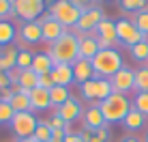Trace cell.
<instances>
[{
	"label": "cell",
	"mask_w": 148,
	"mask_h": 142,
	"mask_svg": "<svg viewBox=\"0 0 148 142\" xmlns=\"http://www.w3.org/2000/svg\"><path fill=\"white\" fill-rule=\"evenodd\" d=\"M49 58L54 65H73L79 58V39L75 32H67L49 45Z\"/></svg>",
	"instance_id": "1"
},
{
	"label": "cell",
	"mask_w": 148,
	"mask_h": 142,
	"mask_svg": "<svg viewBox=\"0 0 148 142\" xmlns=\"http://www.w3.org/2000/svg\"><path fill=\"white\" fill-rule=\"evenodd\" d=\"M92 63V69H95V78H105L110 80L114 73L125 67L122 63V56L116 48H110V50H99V54L90 60Z\"/></svg>",
	"instance_id": "2"
},
{
	"label": "cell",
	"mask_w": 148,
	"mask_h": 142,
	"mask_svg": "<svg viewBox=\"0 0 148 142\" xmlns=\"http://www.w3.org/2000/svg\"><path fill=\"white\" fill-rule=\"evenodd\" d=\"M101 108V114H103L105 123H122L125 121V116L129 114V110L133 108V103L129 101L127 95H120V93H112L105 101H101L99 103Z\"/></svg>",
	"instance_id": "3"
},
{
	"label": "cell",
	"mask_w": 148,
	"mask_h": 142,
	"mask_svg": "<svg viewBox=\"0 0 148 142\" xmlns=\"http://www.w3.org/2000/svg\"><path fill=\"white\" fill-rule=\"evenodd\" d=\"M49 15L56 19V22H60L64 26V30H71L77 26L79 17H82V9H77L71 0H54L52 4H49Z\"/></svg>",
	"instance_id": "4"
},
{
	"label": "cell",
	"mask_w": 148,
	"mask_h": 142,
	"mask_svg": "<svg viewBox=\"0 0 148 142\" xmlns=\"http://www.w3.org/2000/svg\"><path fill=\"white\" fill-rule=\"evenodd\" d=\"M11 131H13V136L17 140H22V138H32V134L37 131L39 127V119H37V114L34 112H17L11 119Z\"/></svg>",
	"instance_id": "5"
},
{
	"label": "cell",
	"mask_w": 148,
	"mask_h": 142,
	"mask_svg": "<svg viewBox=\"0 0 148 142\" xmlns=\"http://www.w3.org/2000/svg\"><path fill=\"white\" fill-rule=\"evenodd\" d=\"M103 19H105V13H103L101 7H95L92 4L90 9H84L77 26H75V34H92L95 28L99 26Z\"/></svg>",
	"instance_id": "6"
},
{
	"label": "cell",
	"mask_w": 148,
	"mask_h": 142,
	"mask_svg": "<svg viewBox=\"0 0 148 142\" xmlns=\"http://www.w3.org/2000/svg\"><path fill=\"white\" fill-rule=\"evenodd\" d=\"M116 37H118V43L127 45V48H133V45H137L140 41L148 39L135 28V24L131 22V19H118V22H116Z\"/></svg>",
	"instance_id": "7"
},
{
	"label": "cell",
	"mask_w": 148,
	"mask_h": 142,
	"mask_svg": "<svg viewBox=\"0 0 148 142\" xmlns=\"http://www.w3.org/2000/svg\"><path fill=\"white\" fill-rule=\"evenodd\" d=\"M13 11L24 22H37L45 13V2H34V0H15Z\"/></svg>",
	"instance_id": "8"
},
{
	"label": "cell",
	"mask_w": 148,
	"mask_h": 142,
	"mask_svg": "<svg viewBox=\"0 0 148 142\" xmlns=\"http://www.w3.org/2000/svg\"><path fill=\"white\" fill-rule=\"evenodd\" d=\"M37 22L41 24V34H43V41H45V43H49V45H52L56 39H60L64 32H67L62 24L56 22L52 15H49V11H47V13H43V15H41V17L37 19Z\"/></svg>",
	"instance_id": "9"
},
{
	"label": "cell",
	"mask_w": 148,
	"mask_h": 142,
	"mask_svg": "<svg viewBox=\"0 0 148 142\" xmlns=\"http://www.w3.org/2000/svg\"><path fill=\"white\" fill-rule=\"evenodd\" d=\"M110 84L114 88V93H120V95L131 93V90H135V71L131 67H122L118 73H114L110 78Z\"/></svg>",
	"instance_id": "10"
},
{
	"label": "cell",
	"mask_w": 148,
	"mask_h": 142,
	"mask_svg": "<svg viewBox=\"0 0 148 142\" xmlns=\"http://www.w3.org/2000/svg\"><path fill=\"white\" fill-rule=\"evenodd\" d=\"M17 39H19V41H24L28 48L41 43V41H43V34H41V24H39V22H22L19 32H17Z\"/></svg>",
	"instance_id": "11"
},
{
	"label": "cell",
	"mask_w": 148,
	"mask_h": 142,
	"mask_svg": "<svg viewBox=\"0 0 148 142\" xmlns=\"http://www.w3.org/2000/svg\"><path fill=\"white\" fill-rule=\"evenodd\" d=\"M56 114H58L67 125L84 116V112H82V103H79V99H75V97H71L69 101H64L62 105H58V108H56Z\"/></svg>",
	"instance_id": "12"
},
{
	"label": "cell",
	"mask_w": 148,
	"mask_h": 142,
	"mask_svg": "<svg viewBox=\"0 0 148 142\" xmlns=\"http://www.w3.org/2000/svg\"><path fill=\"white\" fill-rule=\"evenodd\" d=\"M71 67H73V78L79 86L84 82H88V80H95V69H92V63H90V60L77 58Z\"/></svg>",
	"instance_id": "13"
},
{
	"label": "cell",
	"mask_w": 148,
	"mask_h": 142,
	"mask_svg": "<svg viewBox=\"0 0 148 142\" xmlns=\"http://www.w3.org/2000/svg\"><path fill=\"white\" fill-rule=\"evenodd\" d=\"M79 39V58L92 60L99 54V41H97L95 32L92 34H77Z\"/></svg>",
	"instance_id": "14"
},
{
	"label": "cell",
	"mask_w": 148,
	"mask_h": 142,
	"mask_svg": "<svg viewBox=\"0 0 148 142\" xmlns=\"http://www.w3.org/2000/svg\"><path fill=\"white\" fill-rule=\"evenodd\" d=\"M47 108H52L49 90H45V88H32L30 90V112H43Z\"/></svg>",
	"instance_id": "15"
},
{
	"label": "cell",
	"mask_w": 148,
	"mask_h": 142,
	"mask_svg": "<svg viewBox=\"0 0 148 142\" xmlns=\"http://www.w3.org/2000/svg\"><path fill=\"white\" fill-rule=\"evenodd\" d=\"M95 37L97 39H103V41H108L112 45H116V43H118V37H116V22L105 17L103 22L95 28Z\"/></svg>",
	"instance_id": "16"
},
{
	"label": "cell",
	"mask_w": 148,
	"mask_h": 142,
	"mask_svg": "<svg viewBox=\"0 0 148 142\" xmlns=\"http://www.w3.org/2000/svg\"><path fill=\"white\" fill-rule=\"evenodd\" d=\"M52 78H54V84L56 86H67V88H69V86L75 82L73 67H71V65H54Z\"/></svg>",
	"instance_id": "17"
},
{
	"label": "cell",
	"mask_w": 148,
	"mask_h": 142,
	"mask_svg": "<svg viewBox=\"0 0 148 142\" xmlns=\"http://www.w3.org/2000/svg\"><path fill=\"white\" fill-rule=\"evenodd\" d=\"M103 125H108V123H105L103 114H101V108H99V103L90 105V108L84 112V127H90V129H99V127H103Z\"/></svg>",
	"instance_id": "18"
},
{
	"label": "cell",
	"mask_w": 148,
	"mask_h": 142,
	"mask_svg": "<svg viewBox=\"0 0 148 142\" xmlns=\"http://www.w3.org/2000/svg\"><path fill=\"white\" fill-rule=\"evenodd\" d=\"M30 69H32L37 75L52 73L54 63H52V58H49L47 52H37V54H34V58H32V67H30Z\"/></svg>",
	"instance_id": "19"
},
{
	"label": "cell",
	"mask_w": 148,
	"mask_h": 142,
	"mask_svg": "<svg viewBox=\"0 0 148 142\" xmlns=\"http://www.w3.org/2000/svg\"><path fill=\"white\" fill-rule=\"evenodd\" d=\"M17 54H19L17 45L2 48V52H0V71H9V69L17 67Z\"/></svg>",
	"instance_id": "20"
},
{
	"label": "cell",
	"mask_w": 148,
	"mask_h": 142,
	"mask_svg": "<svg viewBox=\"0 0 148 142\" xmlns=\"http://www.w3.org/2000/svg\"><path fill=\"white\" fill-rule=\"evenodd\" d=\"M19 86H22V93H28L32 88H39V75L34 73L32 69H22V75H19Z\"/></svg>",
	"instance_id": "21"
},
{
	"label": "cell",
	"mask_w": 148,
	"mask_h": 142,
	"mask_svg": "<svg viewBox=\"0 0 148 142\" xmlns=\"http://www.w3.org/2000/svg\"><path fill=\"white\" fill-rule=\"evenodd\" d=\"M13 39H17L15 26L9 19H0V48H9L13 43Z\"/></svg>",
	"instance_id": "22"
},
{
	"label": "cell",
	"mask_w": 148,
	"mask_h": 142,
	"mask_svg": "<svg viewBox=\"0 0 148 142\" xmlns=\"http://www.w3.org/2000/svg\"><path fill=\"white\" fill-rule=\"evenodd\" d=\"M122 125H125L129 131H137V129H142L146 125V116L142 114V112H137L135 108H131L129 114H127L125 121H122Z\"/></svg>",
	"instance_id": "23"
},
{
	"label": "cell",
	"mask_w": 148,
	"mask_h": 142,
	"mask_svg": "<svg viewBox=\"0 0 148 142\" xmlns=\"http://www.w3.org/2000/svg\"><path fill=\"white\" fill-rule=\"evenodd\" d=\"M9 105L13 108V112H30V95L28 93H17L13 95L11 101H9Z\"/></svg>",
	"instance_id": "24"
},
{
	"label": "cell",
	"mask_w": 148,
	"mask_h": 142,
	"mask_svg": "<svg viewBox=\"0 0 148 142\" xmlns=\"http://www.w3.org/2000/svg\"><path fill=\"white\" fill-rule=\"evenodd\" d=\"M49 99H52V105H62L64 101L71 99V93L67 86H54V88H49Z\"/></svg>",
	"instance_id": "25"
},
{
	"label": "cell",
	"mask_w": 148,
	"mask_h": 142,
	"mask_svg": "<svg viewBox=\"0 0 148 142\" xmlns=\"http://www.w3.org/2000/svg\"><path fill=\"white\" fill-rule=\"evenodd\" d=\"M112 93H114V88H112L110 80H105V78H97V103L105 101Z\"/></svg>",
	"instance_id": "26"
},
{
	"label": "cell",
	"mask_w": 148,
	"mask_h": 142,
	"mask_svg": "<svg viewBox=\"0 0 148 142\" xmlns=\"http://www.w3.org/2000/svg\"><path fill=\"white\" fill-rule=\"evenodd\" d=\"M129 52H131V58H133V60L148 63V39L140 41L137 45H133V48H129Z\"/></svg>",
	"instance_id": "27"
},
{
	"label": "cell",
	"mask_w": 148,
	"mask_h": 142,
	"mask_svg": "<svg viewBox=\"0 0 148 142\" xmlns=\"http://www.w3.org/2000/svg\"><path fill=\"white\" fill-rule=\"evenodd\" d=\"M135 90L137 93H148V65L135 69Z\"/></svg>",
	"instance_id": "28"
},
{
	"label": "cell",
	"mask_w": 148,
	"mask_h": 142,
	"mask_svg": "<svg viewBox=\"0 0 148 142\" xmlns=\"http://www.w3.org/2000/svg\"><path fill=\"white\" fill-rule=\"evenodd\" d=\"M120 9L122 11H127V13H140V11H144L146 9V4H148V0H120Z\"/></svg>",
	"instance_id": "29"
},
{
	"label": "cell",
	"mask_w": 148,
	"mask_h": 142,
	"mask_svg": "<svg viewBox=\"0 0 148 142\" xmlns=\"http://www.w3.org/2000/svg\"><path fill=\"white\" fill-rule=\"evenodd\" d=\"M131 22L135 24V28L140 30L144 37H148V7L144 9V11H140V13H135L133 17H131Z\"/></svg>",
	"instance_id": "30"
},
{
	"label": "cell",
	"mask_w": 148,
	"mask_h": 142,
	"mask_svg": "<svg viewBox=\"0 0 148 142\" xmlns=\"http://www.w3.org/2000/svg\"><path fill=\"white\" fill-rule=\"evenodd\" d=\"M32 138L37 142H49V140H52V127H49L47 121H39V127L32 134Z\"/></svg>",
	"instance_id": "31"
},
{
	"label": "cell",
	"mask_w": 148,
	"mask_h": 142,
	"mask_svg": "<svg viewBox=\"0 0 148 142\" xmlns=\"http://www.w3.org/2000/svg\"><path fill=\"white\" fill-rule=\"evenodd\" d=\"M79 95H82L86 101H97V78L82 84V86H79Z\"/></svg>",
	"instance_id": "32"
},
{
	"label": "cell",
	"mask_w": 148,
	"mask_h": 142,
	"mask_svg": "<svg viewBox=\"0 0 148 142\" xmlns=\"http://www.w3.org/2000/svg\"><path fill=\"white\" fill-rule=\"evenodd\" d=\"M32 58H34V54L30 52V50H19V54H17V67L19 69H30V67H32Z\"/></svg>",
	"instance_id": "33"
},
{
	"label": "cell",
	"mask_w": 148,
	"mask_h": 142,
	"mask_svg": "<svg viewBox=\"0 0 148 142\" xmlns=\"http://www.w3.org/2000/svg\"><path fill=\"white\" fill-rule=\"evenodd\" d=\"M133 108L137 112H142L144 116H148V93H137L133 99Z\"/></svg>",
	"instance_id": "34"
},
{
	"label": "cell",
	"mask_w": 148,
	"mask_h": 142,
	"mask_svg": "<svg viewBox=\"0 0 148 142\" xmlns=\"http://www.w3.org/2000/svg\"><path fill=\"white\" fill-rule=\"evenodd\" d=\"M13 116H15L13 108L7 103V101H0V123H11Z\"/></svg>",
	"instance_id": "35"
},
{
	"label": "cell",
	"mask_w": 148,
	"mask_h": 142,
	"mask_svg": "<svg viewBox=\"0 0 148 142\" xmlns=\"http://www.w3.org/2000/svg\"><path fill=\"white\" fill-rule=\"evenodd\" d=\"M108 140H110V129H108V125H103V127L95 129V136L90 142H108Z\"/></svg>",
	"instance_id": "36"
},
{
	"label": "cell",
	"mask_w": 148,
	"mask_h": 142,
	"mask_svg": "<svg viewBox=\"0 0 148 142\" xmlns=\"http://www.w3.org/2000/svg\"><path fill=\"white\" fill-rule=\"evenodd\" d=\"M9 15H15L13 2H11V0H0V19H2V17H9Z\"/></svg>",
	"instance_id": "37"
},
{
	"label": "cell",
	"mask_w": 148,
	"mask_h": 142,
	"mask_svg": "<svg viewBox=\"0 0 148 142\" xmlns=\"http://www.w3.org/2000/svg\"><path fill=\"white\" fill-rule=\"evenodd\" d=\"M54 78H52V73H43V75H39V88H45V90H49V88H54Z\"/></svg>",
	"instance_id": "38"
},
{
	"label": "cell",
	"mask_w": 148,
	"mask_h": 142,
	"mask_svg": "<svg viewBox=\"0 0 148 142\" xmlns=\"http://www.w3.org/2000/svg\"><path fill=\"white\" fill-rule=\"evenodd\" d=\"M47 123H49V127H52V129H67V123H64V121L60 119L58 114H54L52 119L47 121Z\"/></svg>",
	"instance_id": "39"
},
{
	"label": "cell",
	"mask_w": 148,
	"mask_h": 142,
	"mask_svg": "<svg viewBox=\"0 0 148 142\" xmlns=\"http://www.w3.org/2000/svg\"><path fill=\"white\" fill-rule=\"evenodd\" d=\"M19 75H22V69H19V67H13V69L7 71V78H9V82H11V84H17L19 82Z\"/></svg>",
	"instance_id": "40"
},
{
	"label": "cell",
	"mask_w": 148,
	"mask_h": 142,
	"mask_svg": "<svg viewBox=\"0 0 148 142\" xmlns=\"http://www.w3.org/2000/svg\"><path fill=\"white\" fill-rule=\"evenodd\" d=\"M92 136H95V129H90V127H84L79 131V138L84 142H90V140H92Z\"/></svg>",
	"instance_id": "41"
},
{
	"label": "cell",
	"mask_w": 148,
	"mask_h": 142,
	"mask_svg": "<svg viewBox=\"0 0 148 142\" xmlns=\"http://www.w3.org/2000/svg\"><path fill=\"white\" fill-rule=\"evenodd\" d=\"M71 2H73L77 9H82V11H84V9H90V7H92V0H71Z\"/></svg>",
	"instance_id": "42"
},
{
	"label": "cell",
	"mask_w": 148,
	"mask_h": 142,
	"mask_svg": "<svg viewBox=\"0 0 148 142\" xmlns=\"http://www.w3.org/2000/svg\"><path fill=\"white\" fill-rule=\"evenodd\" d=\"M11 97H13V90H11V86H9V88H2L0 90V101H11Z\"/></svg>",
	"instance_id": "43"
},
{
	"label": "cell",
	"mask_w": 148,
	"mask_h": 142,
	"mask_svg": "<svg viewBox=\"0 0 148 142\" xmlns=\"http://www.w3.org/2000/svg\"><path fill=\"white\" fill-rule=\"evenodd\" d=\"M9 86H11V82H9V78H7V71H0V90L9 88Z\"/></svg>",
	"instance_id": "44"
},
{
	"label": "cell",
	"mask_w": 148,
	"mask_h": 142,
	"mask_svg": "<svg viewBox=\"0 0 148 142\" xmlns=\"http://www.w3.org/2000/svg\"><path fill=\"white\" fill-rule=\"evenodd\" d=\"M64 142H84V140L79 138V134H73V131H71V134L64 136Z\"/></svg>",
	"instance_id": "45"
},
{
	"label": "cell",
	"mask_w": 148,
	"mask_h": 142,
	"mask_svg": "<svg viewBox=\"0 0 148 142\" xmlns=\"http://www.w3.org/2000/svg\"><path fill=\"white\" fill-rule=\"evenodd\" d=\"M120 142H142L140 138H135V136H125V138H122Z\"/></svg>",
	"instance_id": "46"
},
{
	"label": "cell",
	"mask_w": 148,
	"mask_h": 142,
	"mask_svg": "<svg viewBox=\"0 0 148 142\" xmlns=\"http://www.w3.org/2000/svg\"><path fill=\"white\" fill-rule=\"evenodd\" d=\"M15 142H37L34 138H22V140H15Z\"/></svg>",
	"instance_id": "47"
},
{
	"label": "cell",
	"mask_w": 148,
	"mask_h": 142,
	"mask_svg": "<svg viewBox=\"0 0 148 142\" xmlns=\"http://www.w3.org/2000/svg\"><path fill=\"white\" fill-rule=\"evenodd\" d=\"M144 142H148V131H146V136H144Z\"/></svg>",
	"instance_id": "48"
},
{
	"label": "cell",
	"mask_w": 148,
	"mask_h": 142,
	"mask_svg": "<svg viewBox=\"0 0 148 142\" xmlns=\"http://www.w3.org/2000/svg\"><path fill=\"white\" fill-rule=\"evenodd\" d=\"M34 2H43V0H34Z\"/></svg>",
	"instance_id": "49"
},
{
	"label": "cell",
	"mask_w": 148,
	"mask_h": 142,
	"mask_svg": "<svg viewBox=\"0 0 148 142\" xmlns=\"http://www.w3.org/2000/svg\"><path fill=\"white\" fill-rule=\"evenodd\" d=\"M11 2H15V0H11Z\"/></svg>",
	"instance_id": "50"
},
{
	"label": "cell",
	"mask_w": 148,
	"mask_h": 142,
	"mask_svg": "<svg viewBox=\"0 0 148 142\" xmlns=\"http://www.w3.org/2000/svg\"><path fill=\"white\" fill-rule=\"evenodd\" d=\"M0 125H2V123H0Z\"/></svg>",
	"instance_id": "51"
}]
</instances>
